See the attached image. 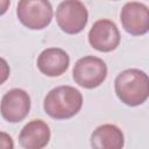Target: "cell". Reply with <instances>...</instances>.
<instances>
[{
    "label": "cell",
    "instance_id": "6da1fadb",
    "mask_svg": "<svg viewBox=\"0 0 149 149\" xmlns=\"http://www.w3.org/2000/svg\"><path fill=\"white\" fill-rule=\"evenodd\" d=\"M116 97L127 106L135 107L142 105L149 95L148 74L139 69H127L121 71L114 80Z\"/></svg>",
    "mask_w": 149,
    "mask_h": 149
},
{
    "label": "cell",
    "instance_id": "7a4b0ae2",
    "mask_svg": "<svg viewBox=\"0 0 149 149\" xmlns=\"http://www.w3.org/2000/svg\"><path fill=\"white\" fill-rule=\"evenodd\" d=\"M83 106V95L79 90L62 85L49 91L44 98V112L55 120H66L74 116Z\"/></svg>",
    "mask_w": 149,
    "mask_h": 149
},
{
    "label": "cell",
    "instance_id": "3957f363",
    "mask_svg": "<svg viewBox=\"0 0 149 149\" xmlns=\"http://www.w3.org/2000/svg\"><path fill=\"white\" fill-rule=\"evenodd\" d=\"M76 84L84 88H95L100 86L107 77L106 63L95 56H84L79 58L72 70Z\"/></svg>",
    "mask_w": 149,
    "mask_h": 149
},
{
    "label": "cell",
    "instance_id": "277c9868",
    "mask_svg": "<svg viewBox=\"0 0 149 149\" xmlns=\"http://www.w3.org/2000/svg\"><path fill=\"white\" fill-rule=\"evenodd\" d=\"M52 7L47 0H21L16 7L20 22L33 30H41L52 20Z\"/></svg>",
    "mask_w": 149,
    "mask_h": 149
},
{
    "label": "cell",
    "instance_id": "5b68a950",
    "mask_svg": "<svg viewBox=\"0 0 149 149\" xmlns=\"http://www.w3.org/2000/svg\"><path fill=\"white\" fill-rule=\"evenodd\" d=\"M88 13L85 5L78 0L62 1L56 9V21L62 31L74 35L87 24Z\"/></svg>",
    "mask_w": 149,
    "mask_h": 149
},
{
    "label": "cell",
    "instance_id": "8992f818",
    "mask_svg": "<svg viewBox=\"0 0 149 149\" xmlns=\"http://www.w3.org/2000/svg\"><path fill=\"white\" fill-rule=\"evenodd\" d=\"M120 38L116 24L108 19L95 21L88 31V43L93 49L101 52L115 50L120 43Z\"/></svg>",
    "mask_w": 149,
    "mask_h": 149
},
{
    "label": "cell",
    "instance_id": "52a82bcc",
    "mask_svg": "<svg viewBox=\"0 0 149 149\" xmlns=\"http://www.w3.org/2000/svg\"><path fill=\"white\" fill-rule=\"evenodd\" d=\"M30 111V97L22 88H12L3 94L0 102L2 118L10 123L22 121Z\"/></svg>",
    "mask_w": 149,
    "mask_h": 149
},
{
    "label": "cell",
    "instance_id": "ba28073f",
    "mask_svg": "<svg viewBox=\"0 0 149 149\" xmlns=\"http://www.w3.org/2000/svg\"><path fill=\"white\" fill-rule=\"evenodd\" d=\"M120 20L123 29L133 36L144 35L149 30V9L142 2H126L121 9Z\"/></svg>",
    "mask_w": 149,
    "mask_h": 149
},
{
    "label": "cell",
    "instance_id": "9c48e42d",
    "mask_svg": "<svg viewBox=\"0 0 149 149\" xmlns=\"http://www.w3.org/2000/svg\"><path fill=\"white\" fill-rule=\"evenodd\" d=\"M70 65V57L61 48L44 49L37 57V68L41 73L48 77H58L63 74Z\"/></svg>",
    "mask_w": 149,
    "mask_h": 149
},
{
    "label": "cell",
    "instance_id": "30bf717a",
    "mask_svg": "<svg viewBox=\"0 0 149 149\" xmlns=\"http://www.w3.org/2000/svg\"><path fill=\"white\" fill-rule=\"evenodd\" d=\"M50 128L43 120H31L20 132L19 143L23 149H43L50 140Z\"/></svg>",
    "mask_w": 149,
    "mask_h": 149
},
{
    "label": "cell",
    "instance_id": "8fae6325",
    "mask_svg": "<svg viewBox=\"0 0 149 149\" xmlns=\"http://www.w3.org/2000/svg\"><path fill=\"white\" fill-rule=\"evenodd\" d=\"M90 143L92 149H122L125 146V137L119 127L105 123L92 132Z\"/></svg>",
    "mask_w": 149,
    "mask_h": 149
},
{
    "label": "cell",
    "instance_id": "7c38bea8",
    "mask_svg": "<svg viewBox=\"0 0 149 149\" xmlns=\"http://www.w3.org/2000/svg\"><path fill=\"white\" fill-rule=\"evenodd\" d=\"M9 73H10V69L7 61L0 57V85H2L8 79Z\"/></svg>",
    "mask_w": 149,
    "mask_h": 149
},
{
    "label": "cell",
    "instance_id": "4fadbf2b",
    "mask_svg": "<svg viewBox=\"0 0 149 149\" xmlns=\"http://www.w3.org/2000/svg\"><path fill=\"white\" fill-rule=\"evenodd\" d=\"M0 149H14L13 139L5 132H0Z\"/></svg>",
    "mask_w": 149,
    "mask_h": 149
},
{
    "label": "cell",
    "instance_id": "5bb4252c",
    "mask_svg": "<svg viewBox=\"0 0 149 149\" xmlns=\"http://www.w3.org/2000/svg\"><path fill=\"white\" fill-rule=\"evenodd\" d=\"M9 5H10V1L9 0H0V16L3 15L7 12Z\"/></svg>",
    "mask_w": 149,
    "mask_h": 149
}]
</instances>
